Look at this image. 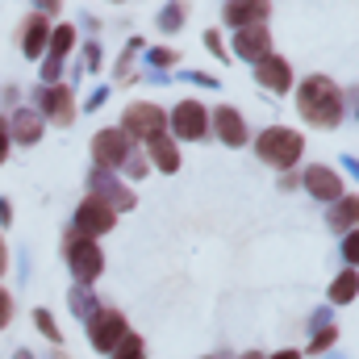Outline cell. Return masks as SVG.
<instances>
[{"mask_svg":"<svg viewBox=\"0 0 359 359\" xmlns=\"http://www.w3.org/2000/svg\"><path fill=\"white\" fill-rule=\"evenodd\" d=\"M46 38H50V21L34 17V21L25 25V34H21V50H25L29 59H38V55H42V46H46Z\"/></svg>","mask_w":359,"mask_h":359,"instance_id":"15","label":"cell"},{"mask_svg":"<svg viewBox=\"0 0 359 359\" xmlns=\"http://www.w3.org/2000/svg\"><path fill=\"white\" fill-rule=\"evenodd\" d=\"M163 25H172V29H176V25H180V8H168V13H163Z\"/></svg>","mask_w":359,"mask_h":359,"instance_id":"28","label":"cell"},{"mask_svg":"<svg viewBox=\"0 0 359 359\" xmlns=\"http://www.w3.org/2000/svg\"><path fill=\"white\" fill-rule=\"evenodd\" d=\"M8 130H13V138H17V142H38V138H42V121H38L34 113H17Z\"/></svg>","mask_w":359,"mask_h":359,"instance_id":"17","label":"cell"},{"mask_svg":"<svg viewBox=\"0 0 359 359\" xmlns=\"http://www.w3.org/2000/svg\"><path fill=\"white\" fill-rule=\"evenodd\" d=\"M42 104H46V113L59 121V126H72V117H76V100H72V88H50L42 96Z\"/></svg>","mask_w":359,"mask_h":359,"instance_id":"13","label":"cell"},{"mask_svg":"<svg viewBox=\"0 0 359 359\" xmlns=\"http://www.w3.org/2000/svg\"><path fill=\"white\" fill-rule=\"evenodd\" d=\"M355 297V271H343L334 284H330V301H339V305H347Z\"/></svg>","mask_w":359,"mask_h":359,"instance_id":"19","label":"cell"},{"mask_svg":"<svg viewBox=\"0 0 359 359\" xmlns=\"http://www.w3.org/2000/svg\"><path fill=\"white\" fill-rule=\"evenodd\" d=\"M339 230H351V222H355V196H347L343 201V209H334V217H330Z\"/></svg>","mask_w":359,"mask_h":359,"instance_id":"20","label":"cell"},{"mask_svg":"<svg viewBox=\"0 0 359 359\" xmlns=\"http://www.w3.org/2000/svg\"><path fill=\"white\" fill-rule=\"evenodd\" d=\"M72 42H76V34H72V25H59L55 34H50V59L59 63L67 50H72Z\"/></svg>","mask_w":359,"mask_h":359,"instance_id":"18","label":"cell"},{"mask_svg":"<svg viewBox=\"0 0 359 359\" xmlns=\"http://www.w3.org/2000/svg\"><path fill=\"white\" fill-rule=\"evenodd\" d=\"M334 339H339V330H322V334L313 339V351H322V347H330Z\"/></svg>","mask_w":359,"mask_h":359,"instance_id":"23","label":"cell"},{"mask_svg":"<svg viewBox=\"0 0 359 359\" xmlns=\"http://www.w3.org/2000/svg\"><path fill=\"white\" fill-rule=\"evenodd\" d=\"M151 155H155V168H163V172H176L180 168V151H176V142L168 138V130L159 138H151Z\"/></svg>","mask_w":359,"mask_h":359,"instance_id":"16","label":"cell"},{"mask_svg":"<svg viewBox=\"0 0 359 359\" xmlns=\"http://www.w3.org/2000/svg\"><path fill=\"white\" fill-rule=\"evenodd\" d=\"M234 50H238L243 59H255V63L271 59V34H268V25H247V29H238Z\"/></svg>","mask_w":359,"mask_h":359,"instance_id":"9","label":"cell"},{"mask_svg":"<svg viewBox=\"0 0 359 359\" xmlns=\"http://www.w3.org/2000/svg\"><path fill=\"white\" fill-rule=\"evenodd\" d=\"M21 359H29V355H25V351H21Z\"/></svg>","mask_w":359,"mask_h":359,"instance_id":"31","label":"cell"},{"mask_svg":"<svg viewBox=\"0 0 359 359\" xmlns=\"http://www.w3.org/2000/svg\"><path fill=\"white\" fill-rule=\"evenodd\" d=\"M88 339L96 351H113L121 339H126V318L117 309H96L88 322Z\"/></svg>","mask_w":359,"mask_h":359,"instance_id":"4","label":"cell"},{"mask_svg":"<svg viewBox=\"0 0 359 359\" xmlns=\"http://www.w3.org/2000/svg\"><path fill=\"white\" fill-rule=\"evenodd\" d=\"M226 17H230V25H234V29L264 25V21H268V4H230V8H226Z\"/></svg>","mask_w":359,"mask_h":359,"instance_id":"14","label":"cell"},{"mask_svg":"<svg viewBox=\"0 0 359 359\" xmlns=\"http://www.w3.org/2000/svg\"><path fill=\"white\" fill-rule=\"evenodd\" d=\"M305 188L322 201H334V196H343V176L330 168H305Z\"/></svg>","mask_w":359,"mask_h":359,"instance_id":"11","label":"cell"},{"mask_svg":"<svg viewBox=\"0 0 359 359\" xmlns=\"http://www.w3.org/2000/svg\"><path fill=\"white\" fill-rule=\"evenodd\" d=\"M155 63L168 67V63H176V55H172V50H155Z\"/></svg>","mask_w":359,"mask_h":359,"instance_id":"25","label":"cell"},{"mask_svg":"<svg viewBox=\"0 0 359 359\" xmlns=\"http://www.w3.org/2000/svg\"><path fill=\"white\" fill-rule=\"evenodd\" d=\"M34 322H38V330H42L50 343H59V326H55V318H50L46 309H38V313H34Z\"/></svg>","mask_w":359,"mask_h":359,"instance_id":"22","label":"cell"},{"mask_svg":"<svg viewBox=\"0 0 359 359\" xmlns=\"http://www.w3.org/2000/svg\"><path fill=\"white\" fill-rule=\"evenodd\" d=\"M168 126V113L159 104H130L126 109V138H159Z\"/></svg>","mask_w":359,"mask_h":359,"instance_id":"3","label":"cell"},{"mask_svg":"<svg viewBox=\"0 0 359 359\" xmlns=\"http://www.w3.org/2000/svg\"><path fill=\"white\" fill-rule=\"evenodd\" d=\"M255 151H259V159H264V163H271V168H292V163L301 159L305 142H301V134L271 126V130H264V134H259Z\"/></svg>","mask_w":359,"mask_h":359,"instance_id":"2","label":"cell"},{"mask_svg":"<svg viewBox=\"0 0 359 359\" xmlns=\"http://www.w3.org/2000/svg\"><path fill=\"white\" fill-rule=\"evenodd\" d=\"M4 264H8V255H4V238H0V276H4Z\"/></svg>","mask_w":359,"mask_h":359,"instance_id":"29","label":"cell"},{"mask_svg":"<svg viewBox=\"0 0 359 359\" xmlns=\"http://www.w3.org/2000/svg\"><path fill=\"white\" fill-rule=\"evenodd\" d=\"M76 230L92 238V234H104V230H113V209L100 201V196H88L80 209H76Z\"/></svg>","mask_w":359,"mask_h":359,"instance_id":"6","label":"cell"},{"mask_svg":"<svg viewBox=\"0 0 359 359\" xmlns=\"http://www.w3.org/2000/svg\"><path fill=\"white\" fill-rule=\"evenodd\" d=\"M255 80L264 84V88H271V92H284L288 84H292V72H288V63L284 59H264V63H255Z\"/></svg>","mask_w":359,"mask_h":359,"instance_id":"12","label":"cell"},{"mask_svg":"<svg viewBox=\"0 0 359 359\" xmlns=\"http://www.w3.org/2000/svg\"><path fill=\"white\" fill-rule=\"evenodd\" d=\"M4 151H8V126L0 121V163H4Z\"/></svg>","mask_w":359,"mask_h":359,"instance_id":"27","label":"cell"},{"mask_svg":"<svg viewBox=\"0 0 359 359\" xmlns=\"http://www.w3.org/2000/svg\"><path fill=\"white\" fill-rule=\"evenodd\" d=\"M92 155H96V163L117 168V163H126V155H130V138H126L121 130H100V134L92 138Z\"/></svg>","mask_w":359,"mask_h":359,"instance_id":"8","label":"cell"},{"mask_svg":"<svg viewBox=\"0 0 359 359\" xmlns=\"http://www.w3.org/2000/svg\"><path fill=\"white\" fill-rule=\"evenodd\" d=\"M117 359H142V339L126 334V339L117 343Z\"/></svg>","mask_w":359,"mask_h":359,"instance_id":"21","label":"cell"},{"mask_svg":"<svg viewBox=\"0 0 359 359\" xmlns=\"http://www.w3.org/2000/svg\"><path fill=\"white\" fill-rule=\"evenodd\" d=\"M301 113H305L309 121H318V126H339V117H343V96H339V88H334L326 76H309L305 88H301Z\"/></svg>","mask_w":359,"mask_h":359,"instance_id":"1","label":"cell"},{"mask_svg":"<svg viewBox=\"0 0 359 359\" xmlns=\"http://www.w3.org/2000/svg\"><path fill=\"white\" fill-rule=\"evenodd\" d=\"M172 130H176L180 138H205V134H209V113H205V104H196V100L176 104V113H172Z\"/></svg>","mask_w":359,"mask_h":359,"instance_id":"7","label":"cell"},{"mask_svg":"<svg viewBox=\"0 0 359 359\" xmlns=\"http://www.w3.org/2000/svg\"><path fill=\"white\" fill-rule=\"evenodd\" d=\"M8 318H13V301L8 292H0V326H8Z\"/></svg>","mask_w":359,"mask_h":359,"instance_id":"24","label":"cell"},{"mask_svg":"<svg viewBox=\"0 0 359 359\" xmlns=\"http://www.w3.org/2000/svg\"><path fill=\"white\" fill-rule=\"evenodd\" d=\"M126 168H130V176H142V172H147V159H130Z\"/></svg>","mask_w":359,"mask_h":359,"instance_id":"26","label":"cell"},{"mask_svg":"<svg viewBox=\"0 0 359 359\" xmlns=\"http://www.w3.org/2000/svg\"><path fill=\"white\" fill-rule=\"evenodd\" d=\"M67 264H72V271H76L84 284H92V280L100 276V268H104V255L92 247L88 238H72V243H67Z\"/></svg>","mask_w":359,"mask_h":359,"instance_id":"5","label":"cell"},{"mask_svg":"<svg viewBox=\"0 0 359 359\" xmlns=\"http://www.w3.org/2000/svg\"><path fill=\"white\" fill-rule=\"evenodd\" d=\"M213 130H217V138L226 142V147H243L247 142V126H243V117H238V109H217L213 113Z\"/></svg>","mask_w":359,"mask_h":359,"instance_id":"10","label":"cell"},{"mask_svg":"<svg viewBox=\"0 0 359 359\" xmlns=\"http://www.w3.org/2000/svg\"><path fill=\"white\" fill-rule=\"evenodd\" d=\"M271 359H301L297 351H280V355H271Z\"/></svg>","mask_w":359,"mask_h":359,"instance_id":"30","label":"cell"}]
</instances>
